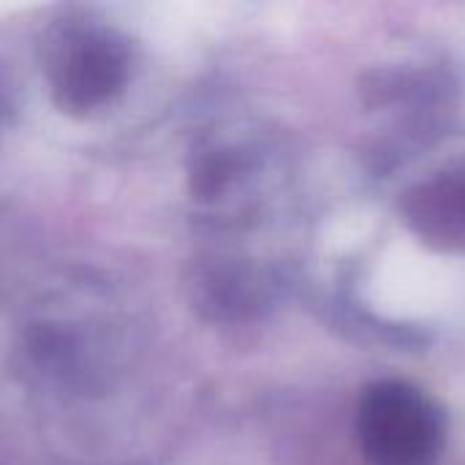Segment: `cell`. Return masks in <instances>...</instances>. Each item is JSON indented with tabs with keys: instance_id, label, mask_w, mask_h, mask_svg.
<instances>
[{
	"instance_id": "obj_1",
	"label": "cell",
	"mask_w": 465,
	"mask_h": 465,
	"mask_svg": "<svg viewBox=\"0 0 465 465\" xmlns=\"http://www.w3.org/2000/svg\"><path fill=\"white\" fill-rule=\"evenodd\" d=\"M357 436L368 465H436L444 447V417L422 390L387 379L362 392Z\"/></svg>"
},
{
	"instance_id": "obj_2",
	"label": "cell",
	"mask_w": 465,
	"mask_h": 465,
	"mask_svg": "<svg viewBox=\"0 0 465 465\" xmlns=\"http://www.w3.org/2000/svg\"><path fill=\"white\" fill-rule=\"evenodd\" d=\"M131 54L109 33L82 30L68 38L54 68L52 95L68 114H87L114 98L128 82Z\"/></svg>"
},
{
	"instance_id": "obj_3",
	"label": "cell",
	"mask_w": 465,
	"mask_h": 465,
	"mask_svg": "<svg viewBox=\"0 0 465 465\" xmlns=\"http://www.w3.org/2000/svg\"><path fill=\"white\" fill-rule=\"evenodd\" d=\"M411 226L428 242L465 248V174H441L414 188L406 199Z\"/></svg>"
}]
</instances>
